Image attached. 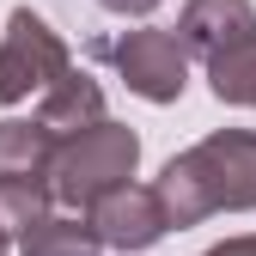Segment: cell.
Listing matches in <instances>:
<instances>
[{
  "label": "cell",
  "mask_w": 256,
  "mask_h": 256,
  "mask_svg": "<svg viewBox=\"0 0 256 256\" xmlns=\"http://www.w3.org/2000/svg\"><path fill=\"white\" fill-rule=\"evenodd\" d=\"M158 202L171 226H202L214 214L256 208V128H214L158 171Z\"/></svg>",
  "instance_id": "6da1fadb"
},
{
  "label": "cell",
  "mask_w": 256,
  "mask_h": 256,
  "mask_svg": "<svg viewBox=\"0 0 256 256\" xmlns=\"http://www.w3.org/2000/svg\"><path fill=\"white\" fill-rule=\"evenodd\" d=\"M134 165H140V134L128 122H92V128H80V134H68L55 146V165H49V189H55V202L61 208H92L104 196V189H116V183H128L134 177Z\"/></svg>",
  "instance_id": "7a4b0ae2"
},
{
  "label": "cell",
  "mask_w": 256,
  "mask_h": 256,
  "mask_svg": "<svg viewBox=\"0 0 256 256\" xmlns=\"http://www.w3.org/2000/svg\"><path fill=\"white\" fill-rule=\"evenodd\" d=\"M68 68H74V55L61 43V30L43 12L12 6L6 30H0V104H24L30 92H49Z\"/></svg>",
  "instance_id": "3957f363"
},
{
  "label": "cell",
  "mask_w": 256,
  "mask_h": 256,
  "mask_svg": "<svg viewBox=\"0 0 256 256\" xmlns=\"http://www.w3.org/2000/svg\"><path fill=\"white\" fill-rule=\"evenodd\" d=\"M110 61H116L122 86L134 92V98H146V104H177L189 92V49H183L177 30L140 24V30H128L122 43H110Z\"/></svg>",
  "instance_id": "277c9868"
},
{
  "label": "cell",
  "mask_w": 256,
  "mask_h": 256,
  "mask_svg": "<svg viewBox=\"0 0 256 256\" xmlns=\"http://www.w3.org/2000/svg\"><path fill=\"white\" fill-rule=\"evenodd\" d=\"M86 220L98 226V238H104V250H152L158 238L171 232V214H165V202H158V189L152 183H116V189H104L98 202L86 208Z\"/></svg>",
  "instance_id": "5b68a950"
},
{
  "label": "cell",
  "mask_w": 256,
  "mask_h": 256,
  "mask_svg": "<svg viewBox=\"0 0 256 256\" xmlns=\"http://www.w3.org/2000/svg\"><path fill=\"white\" fill-rule=\"evenodd\" d=\"M177 37H183L189 55L214 61V55H226V49H238V43L256 37V6L250 0H183Z\"/></svg>",
  "instance_id": "8992f818"
},
{
  "label": "cell",
  "mask_w": 256,
  "mask_h": 256,
  "mask_svg": "<svg viewBox=\"0 0 256 256\" xmlns=\"http://www.w3.org/2000/svg\"><path fill=\"white\" fill-rule=\"evenodd\" d=\"M37 122L49 128L55 140H68V134H80V128L104 122V86L92 80V74H80V68H68V74H61V80L43 92Z\"/></svg>",
  "instance_id": "52a82bcc"
},
{
  "label": "cell",
  "mask_w": 256,
  "mask_h": 256,
  "mask_svg": "<svg viewBox=\"0 0 256 256\" xmlns=\"http://www.w3.org/2000/svg\"><path fill=\"white\" fill-rule=\"evenodd\" d=\"M55 134L37 122V116H6L0 122V177H49V165H55Z\"/></svg>",
  "instance_id": "ba28073f"
},
{
  "label": "cell",
  "mask_w": 256,
  "mask_h": 256,
  "mask_svg": "<svg viewBox=\"0 0 256 256\" xmlns=\"http://www.w3.org/2000/svg\"><path fill=\"white\" fill-rule=\"evenodd\" d=\"M24 256H98L104 250V238H98V226L92 220H74V214H43L37 226L24 232V244H18Z\"/></svg>",
  "instance_id": "9c48e42d"
},
{
  "label": "cell",
  "mask_w": 256,
  "mask_h": 256,
  "mask_svg": "<svg viewBox=\"0 0 256 256\" xmlns=\"http://www.w3.org/2000/svg\"><path fill=\"white\" fill-rule=\"evenodd\" d=\"M55 189L49 177H0V238H24L49 214Z\"/></svg>",
  "instance_id": "30bf717a"
},
{
  "label": "cell",
  "mask_w": 256,
  "mask_h": 256,
  "mask_svg": "<svg viewBox=\"0 0 256 256\" xmlns=\"http://www.w3.org/2000/svg\"><path fill=\"white\" fill-rule=\"evenodd\" d=\"M208 86H214L220 104L256 110V37L238 43V49H226V55H214V61H208Z\"/></svg>",
  "instance_id": "8fae6325"
},
{
  "label": "cell",
  "mask_w": 256,
  "mask_h": 256,
  "mask_svg": "<svg viewBox=\"0 0 256 256\" xmlns=\"http://www.w3.org/2000/svg\"><path fill=\"white\" fill-rule=\"evenodd\" d=\"M202 256H256V232H244V238H226V244H214V250H202Z\"/></svg>",
  "instance_id": "7c38bea8"
},
{
  "label": "cell",
  "mask_w": 256,
  "mask_h": 256,
  "mask_svg": "<svg viewBox=\"0 0 256 256\" xmlns=\"http://www.w3.org/2000/svg\"><path fill=\"white\" fill-rule=\"evenodd\" d=\"M0 256H6V238H0Z\"/></svg>",
  "instance_id": "4fadbf2b"
}]
</instances>
